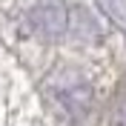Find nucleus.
I'll return each instance as SVG.
<instances>
[{
	"instance_id": "nucleus-1",
	"label": "nucleus",
	"mask_w": 126,
	"mask_h": 126,
	"mask_svg": "<svg viewBox=\"0 0 126 126\" xmlns=\"http://www.w3.org/2000/svg\"><path fill=\"white\" fill-rule=\"evenodd\" d=\"M115 126H126V97L118 103V109H115Z\"/></svg>"
}]
</instances>
